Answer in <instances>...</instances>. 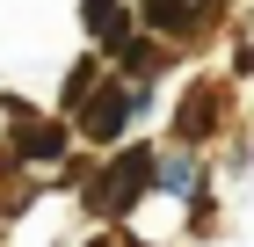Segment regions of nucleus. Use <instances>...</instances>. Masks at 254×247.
<instances>
[{
    "instance_id": "1",
    "label": "nucleus",
    "mask_w": 254,
    "mask_h": 247,
    "mask_svg": "<svg viewBox=\"0 0 254 247\" xmlns=\"http://www.w3.org/2000/svg\"><path fill=\"white\" fill-rule=\"evenodd\" d=\"M145 182H153V153H145V146H131V153L117 160V167H109V174L95 182V189H87L95 218H124V211H131V196L145 189Z\"/></svg>"
},
{
    "instance_id": "2",
    "label": "nucleus",
    "mask_w": 254,
    "mask_h": 247,
    "mask_svg": "<svg viewBox=\"0 0 254 247\" xmlns=\"http://www.w3.org/2000/svg\"><path fill=\"white\" fill-rule=\"evenodd\" d=\"M131 102H138V87H124V80H109V87H95V102H87V109H80V131L95 138H117L124 124H131Z\"/></svg>"
},
{
    "instance_id": "3",
    "label": "nucleus",
    "mask_w": 254,
    "mask_h": 247,
    "mask_svg": "<svg viewBox=\"0 0 254 247\" xmlns=\"http://www.w3.org/2000/svg\"><path fill=\"white\" fill-rule=\"evenodd\" d=\"M7 109H15V160H59L65 153V124H29V109H22V102H7Z\"/></svg>"
},
{
    "instance_id": "4",
    "label": "nucleus",
    "mask_w": 254,
    "mask_h": 247,
    "mask_svg": "<svg viewBox=\"0 0 254 247\" xmlns=\"http://www.w3.org/2000/svg\"><path fill=\"white\" fill-rule=\"evenodd\" d=\"M218 102H225V95H218L211 80L189 87V102H182V138H203V131H211V124H218Z\"/></svg>"
},
{
    "instance_id": "5",
    "label": "nucleus",
    "mask_w": 254,
    "mask_h": 247,
    "mask_svg": "<svg viewBox=\"0 0 254 247\" xmlns=\"http://www.w3.org/2000/svg\"><path fill=\"white\" fill-rule=\"evenodd\" d=\"M138 15L153 22L160 37H182V29L196 22V0H138Z\"/></svg>"
},
{
    "instance_id": "6",
    "label": "nucleus",
    "mask_w": 254,
    "mask_h": 247,
    "mask_svg": "<svg viewBox=\"0 0 254 247\" xmlns=\"http://www.w3.org/2000/svg\"><path fill=\"white\" fill-rule=\"evenodd\" d=\"M80 15H87V29H95L102 44L124 37V0H80Z\"/></svg>"
},
{
    "instance_id": "7",
    "label": "nucleus",
    "mask_w": 254,
    "mask_h": 247,
    "mask_svg": "<svg viewBox=\"0 0 254 247\" xmlns=\"http://www.w3.org/2000/svg\"><path fill=\"white\" fill-rule=\"evenodd\" d=\"M196 7H211V0H196Z\"/></svg>"
}]
</instances>
